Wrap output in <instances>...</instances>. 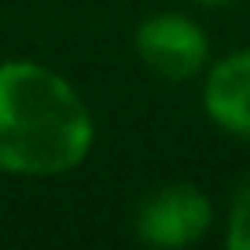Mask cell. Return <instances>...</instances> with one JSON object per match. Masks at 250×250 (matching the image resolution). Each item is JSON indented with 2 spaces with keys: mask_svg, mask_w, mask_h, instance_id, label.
Returning a JSON list of instances; mask_svg holds the SVG:
<instances>
[{
  "mask_svg": "<svg viewBox=\"0 0 250 250\" xmlns=\"http://www.w3.org/2000/svg\"><path fill=\"white\" fill-rule=\"evenodd\" d=\"M92 144L96 122L59 70L33 59L0 62V173L62 177Z\"/></svg>",
  "mask_w": 250,
  "mask_h": 250,
  "instance_id": "6da1fadb",
  "label": "cell"
},
{
  "mask_svg": "<svg viewBox=\"0 0 250 250\" xmlns=\"http://www.w3.org/2000/svg\"><path fill=\"white\" fill-rule=\"evenodd\" d=\"M140 62L162 81H191L210 62V37L195 19L180 11H155L133 33Z\"/></svg>",
  "mask_w": 250,
  "mask_h": 250,
  "instance_id": "7a4b0ae2",
  "label": "cell"
},
{
  "mask_svg": "<svg viewBox=\"0 0 250 250\" xmlns=\"http://www.w3.org/2000/svg\"><path fill=\"white\" fill-rule=\"evenodd\" d=\"M213 225V203L206 199L203 188L177 180V184L155 188L133 217V232L147 247L162 250H180L199 243Z\"/></svg>",
  "mask_w": 250,
  "mask_h": 250,
  "instance_id": "3957f363",
  "label": "cell"
},
{
  "mask_svg": "<svg viewBox=\"0 0 250 250\" xmlns=\"http://www.w3.org/2000/svg\"><path fill=\"white\" fill-rule=\"evenodd\" d=\"M203 110L221 133L250 144V48L228 52L206 70Z\"/></svg>",
  "mask_w": 250,
  "mask_h": 250,
  "instance_id": "277c9868",
  "label": "cell"
},
{
  "mask_svg": "<svg viewBox=\"0 0 250 250\" xmlns=\"http://www.w3.org/2000/svg\"><path fill=\"white\" fill-rule=\"evenodd\" d=\"M225 243H228L232 250H250V177L235 188V195H232Z\"/></svg>",
  "mask_w": 250,
  "mask_h": 250,
  "instance_id": "5b68a950",
  "label": "cell"
},
{
  "mask_svg": "<svg viewBox=\"0 0 250 250\" xmlns=\"http://www.w3.org/2000/svg\"><path fill=\"white\" fill-rule=\"evenodd\" d=\"M195 4H203V8H221V4H232V0H195Z\"/></svg>",
  "mask_w": 250,
  "mask_h": 250,
  "instance_id": "8992f818",
  "label": "cell"
}]
</instances>
